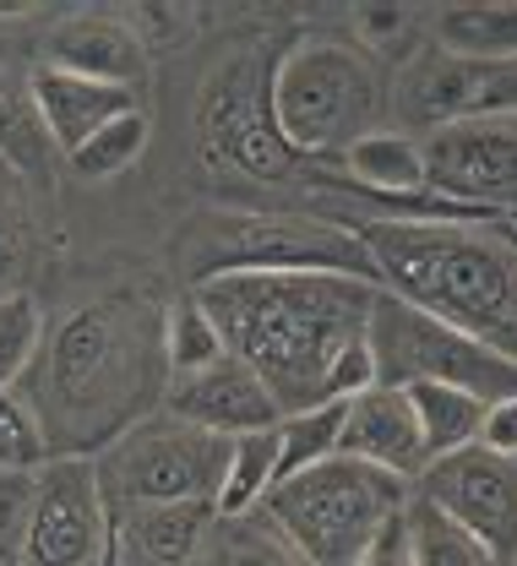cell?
<instances>
[{
    "label": "cell",
    "instance_id": "35",
    "mask_svg": "<svg viewBox=\"0 0 517 566\" xmlns=\"http://www.w3.org/2000/svg\"><path fill=\"white\" fill-rule=\"evenodd\" d=\"M0 566H28L17 551V528H0Z\"/></svg>",
    "mask_w": 517,
    "mask_h": 566
},
{
    "label": "cell",
    "instance_id": "20",
    "mask_svg": "<svg viewBox=\"0 0 517 566\" xmlns=\"http://www.w3.org/2000/svg\"><path fill=\"white\" fill-rule=\"evenodd\" d=\"M436 50L463 61H517V0H474V6H442Z\"/></svg>",
    "mask_w": 517,
    "mask_h": 566
},
{
    "label": "cell",
    "instance_id": "31",
    "mask_svg": "<svg viewBox=\"0 0 517 566\" xmlns=\"http://www.w3.org/2000/svg\"><path fill=\"white\" fill-rule=\"evenodd\" d=\"M22 251H28V208L11 169H0V294H6V279H17Z\"/></svg>",
    "mask_w": 517,
    "mask_h": 566
},
{
    "label": "cell",
    "instance_id": "26",
    "mask_svg": "<svg viewBox=\"0 0 517 566\" xmlns=\"http://www.w3.org/2000/svg\"><path fill=\"white\" fill-rule=\"evenodd\" d=\"M148 137H152V120L148 109H126V115H115L109 126H98L93 137L82 142L72 158V169L82 180H115V175H126L143 153H148Z\"/></svg>",
    "mask_w": 517,
    "mask_h": 566
},
{
    "label": "cell",
    "instance_id": "2",
    "mask_svg": "<svg viewBox=\"0 0 517 566\" xmlns=\"http://www.w3.org/2000/svg\"><path fill=\"white\" fill-rule=\"evenodd\" d=\"M163 300L148 289H115L66 311L50 333L22 398L39 415L50 458H98L137 420L163 409Z\"/></svg>",
    "mask_w": 517,
    "mask_h": 566
},
{
    "label": "cell",
    "instance_id": "28",
    "mask_svg": "<svg viewBox=\"0 0 517 566\" xmlns=\"http://www.w3.org/2000/svg\"><path fill=\"white\" fill-rule=\"evenodd\" d=\"M197 566H305L256 517V512H245V517H219L213 523V534H208V551H202V562Z\"/></svg>",
    "mask_w": 517,
    "mask_h": 566
},
{
    "label": "cell",
    "instance_id": "1",
    "mask_svg": "<svg viewBox=\"0 0 517 566\" xmlns=\"http://www.w3.org/2000/svg\"><path fill=\"white\" fill-rule=\"evenodd\" d=\"M223 349L273 392L278 415L344 403L370 387L376 283L344 273H240L191 289Z\"/></svg>",
    "mask_w": 517,
    "mask_h": 566
},
{
    "label": "cell",
    "instance_id": "34",
    "mask_svg": "<svg viewBox=\"0 0 517 566\" xmlns=\"http://www.w3.org/2000/svg\"><path fill=\"white\" fill-rule=\"evenodd\" d=\"M360 566H409V545H403V512L376 534V545L366 551V562Z\"/></svg>",
    "mask_w": 517,
    "mask_h": 566
},
{
    "label": "cell",
    "instance_id": "10",
    "mask_svg": "<svg viewBox=\"0 0 517 566\" xmlns=\"http://www.w3.org/2000/svg\"><path fill=\"white\" fill-rule=\"evenodd\" d=\"M17 551L28 566H109V501L93 458H50L28 474Z\"/></svg>",
    "mask_w": 517,
    "mask_h": 566
},
{
    "label": "cell",
    "instance_id": "8",
    "mask_svg": "<svg viewBox=\"0 0 517 566\" xmlns=\"http://www.w3.org/2000/svg\"><path fill=\"white\" fill-rule=\"evenodd\" d=\"M229 463V441L208 436L175 415L137 420L115 447L93 458L109 512L131 506H213Z\"/></svg>",
    "mask_w": 517,
    "mask_h": 566
},
{
    "label": "cell",
    "instance_id": "12",
    "mask_svg": "<svg viewBox=\"0 0 517 566\" xmlns=\"http://www.w3.org/2000/svg\"><path fill=\"white\" fill-rule=\"evenodd\" d=\"M409 491L479 539L502 566L517 562V458H496L485 447H463L436 458Z\"/></svg>",
    "mask_w": 517,
    "mask_h": 566
},
{
    "label": "cell",
    "instance_id": "22",
    "mask_svg": "<svg viewBox=\"0 0 517 566\" xmlns=\"http://www.w3.org/2000/svg\"><path fill=\"white\" fill-rule=\"evenodd\" d=\"M409 403H414V420H420V436H425V452L431 463L436 458H452L463 447H479V424H485V403L457 392V387H403Z\"/></svg>",
    "mask_w": 517,
    "mask_h": 566
},
{
    "label": "cell",
    "instance_id": "23",
    "mask_svg": "<svg viewBox=\"0 0 517 566\" xmlns=\"http://www.w3.org/2000/svg\"><path fill=\"white\" fill-rule=\"evenodd\" d=\"M403 545H409V566H502L479 539H468L457 523H446L414 491L403 506Z\"/></svg>",
    "mask_w": 517,
    "mask_h": 566
},
{
    "label": "cell",
    "instance_id": "16",
    "mask_svg": "<svg viewBox=\"0 0 517 566\" xmlns=\"http://www.w3.org/2000/svg\"><path fill=\"white\" fill-rule=\"evenodd\" d=\"M44 66L87 76V82H109L126 93H143L148 82V44L137 39L131 22L109 17V11H76L72 22H61L50 33Z\"/></svg>",
    "mask_w": 517,
    "mask_h": 566
},
{
    "label": "cell",
    "instance_id": "27",
    "mask_svg": "<svg viewBox=\"0 0 517 566\" xmlns=\"http://www.w3.org/2000/svg\"><path fill=\"white\" fill-rule=\"evenodd\" d=\"M44 305L33 289H6L0 294V387H22L33 359L44 349Z\"/></svg>",
    "mask_w": 517,
    "mask_h": 566
},
{
    "label": "cell",
    "instance_id": "36",
    "mask_svg": "<svg viewBox=\"0 0 517 566\" xmlns=\"http://www.w3.org/2000/svg\"><path fill=\"white\" fill-rule=\"evenodd\" d=\"M507 223H513V234H517V212H513V218H507Z\"/></svg>",
    "mask_w": 517,
    "mask_h": 566
},
{
    "label": "cell",
    "instance_id": "11",
    "mask_svg": "<svg viewBox=\"0 0 517 566\" xmlns=\"http://www.w3.org/2000/svg\"><path fill=\"white\" fill-rule=\"evenodd\" d=\"M425 153V191L442 202L485 218L517 212V115L457 120L420 142Z\"/></svg>",
    "mask_w": 517,
    "mask_h": 566
},
{
    "label": "cell",
    "instance_id": "30",
    "mask_svg": "<svg viewBox=\"0 0 517 566\" xmlns=\"http://www.w3.org/2000/svg\"><path fill=\"white\" fill-rule=\"evenodd\" d=\"M50 463V441L39 430V415L17 387H0V480H28Z\"/></svg>",
    "mask_w": 517,
    "mask_h": 566
},
{
    "label": "cell",
    "instance_id": "13",
    "mask_svg": "<svg viewBox=\"0 0 517 566\" xmlns=\"http://www.w3.org/2000/svg\"><path fill=\"white\" fill-rule=\"evenodd\" d=\"M392 98L409 126H425V137L457 120L517 115V61H463L431 44L398 66Z\"/></svg>",
    "mask_w": 517,
    "mask_h": 566
},
{
    "label": "cell",
    "instance_id": "32",
    "mask_svg": "<svg viewBox=\"0 0 517 566\" xmlns=\"http://www.w3.org/2000/svg\"><path fill=\"white\" fill-rule=\"evenodd\" d=\"M479 447L496 458H517V398L485 403V424H479Z\"/></svg>",
    "mask_w": 517,
    "mask_h": 566
},
{
    "label": "cell",
    "instance_id": "17",
    "mask_svg": "<svg viewBox=\"0 0 517 566\" xmlns=\"http://www.w3.org/2000/svg\"><path fill=\"white\" fill-rule=\"evenodd\" d=\"M219 512L213 506H131L109 512V566H197Z\"/></svg>",
    "mask_w": 517,
    "mask_h": 566
},
{
    "label": "cell",
    "instance_id": "9",
    "mask_svg": "<svg viewBox=\"0 0 517 566\" xmlns=\"http://www.w3.org/2000/svg\"><path fill=\"white\" fill-rule=\"evenodd\" d=\"M197 137H202V158L223 175H240V180H289L299 164L295 147L273 126L267 71L251 50L229 55L208 76L202 109H197Z\"/></svg>",
    "mask_w": 517,
    "mask_h": 566
},
{
    "label": "cell",
    "instance_id": "15",
    "mask_svg": "<svg viewBox=\"0 0 517 566\" xmlns=\"http://www.w3.org/2000/svg\"><path fill=\"white\" fill-rule=\"evenodd\" d=\"M338 458L370 463L403 485H414L431 469L425 436L414 420V403L403 387H366L344 403V436H338Z\"/></svg>",
    "mask_w": 517,
    "mask_h": 566
},
{
    "label": "cell",
    "instance_id": "29",
    "mask_svg": "<svg viewBox=\"0 0 517 566\" xmlns=\"http://www.w3.org/2000/svg\"><path fill=\"white\" fill-rule=\"evenodd\" d=\"M344 403H349V398H344ZM344 403H321V409H305V415H284V420H278V480L338 458Z\"/></svg>",
    "mask_w": 517,
    "mask_h": 566
},
{
    "label": "cell",
    "instance_id": "18",
    "mask_svg": "<svg viewBox=\"0 0 517 566\" xmlns=\"http://www.w3.org/2000/svg\"><path fill=\"white\" fill-rule=\"evenodd\" d=\"M28 93H33V109L44 120V137L55 142V153H76L115 115L143 109V93H126V87H109V82H87V76H72V71H55V66L33 71Z\"/></svg>",
    "mask_w": 517,
    "mask_h": 566
},
{
    "label": "cell",
    "instance_id": "6",
    "mask_svg": "<svg viewBox=\"0 0 517 566\" xmlns=\"http://www.w3.org/2000/svg\"><path fill=\"white\" fill-rule=\"evenodd\" d=\"M180 256L191 289L240 273H344L376 283L366 245L355 240L349 223L295 218V212H208L186 229Z\"/></svg>",
    "mask_w": 517,
    "mask_h": 566
},
{
    "label": "cell",
    "instance_id": "7",
    "mask_svg": "<svg viewBox=\"0 0 517 566\" xmlns=\"http://www.w3.org/2000/svg\"><path fill=\"white\" fill-rule=\"evenodd\" d=\"M366 349L370 387H425L431 381V387H457L479 403L517 398V359L463 338L457 327L392 300L387 289H376Z\"/></svg>",
    "mask_w": 517,
    "mask_h": 566
},
{
    "label": "cell",
    "instance_id": "3",
    "mask_svg": "<svg viewBox=\"0 0 517 566\" xmlns=\"http://www.w3.org/2000/svg\"><path fill=\"white\" fill-rule=\"evenodd\" d=\"M376 289L517 359V234L507 218H366Z\"/></svg>",
    "mask_w": 517,
    "mask_h": 566
},
{
    "label": "cell",
    "instance_id": "14",
    "mask_svg": "<svg viewBox=\"0 0 517 566\" xmlns=\"http://www.w3.org/2000/svg\"><path fill=\"white\" fill-rule=\"evenodd\" d=\"M163 415L197 424L208 436H251V430H273L284 420L273 392L256 381V370H245L234 354H223L219 365L197 370V376H175L169 392H163Z\"/></svg>",
    "mask_w": 517,
    "mask_h": 566
},
{
    "label": "cell",
    "instance_id": "21",
    "mask_svg": "<svg viewBox=\"0 0 517 566\" xmlns=\"http://www.w3.org/2000/svg\"><path fill=\"white\" fill-rule=\"evenodd\" d=\"M273 485H278V424H273V430L234 436L213 512H219V517H245V512L262 506V495L273 491Z\"/></svg>",
    "mask_w": 517,
    "mask_h": 566
},
{
    "label": "cell",
    "instance_id": "19",
    "mask_svg": "<svg viewBox=\"0 0 517 566\" xmlns=\"http://www.w3.org/2000/svg\"><path fill=\"white\" fill-rule=\"evenodd\" d=\"M344 180L370 202H409L425 191V153L409 132H366L344 147Z\"/></svg>",
    "mask_w": 517,
    "mask_h": 566
},
{
    "label": "cell",
    "instance_id": "24",
    "mask_svg": "<svg viewBox=\"0 0 517 566\" xmlns=\"http://www.w3.org/2000/svg\"><path fill=\"white\" fill-rule=\"evenodd\" d=\"M50 147L55 142L44 137V120L33 109L28 82H0V164L17 175L50 180Z\"/></svg>",
    "mask_w": 517,
    "mask_h": 566
},
{
    "label": "cell",
    "instance_id": "25",
    "mask_svg": "<svg viewBox=\"0 0 517 566\" xmlns=\"http://www.w3.org/2000/svg\"><path fill=\"white\" fill-rule=\"evenodd\" d=\"M223 354L229 349H223L219 327L208 322V311L197 305V294L186 289L180 300H169V311H163V359H169V381L219 365Z\"/></svg>",
    "mask_w": 517,
    "mask_h": 566
},
{
    "label": "cell",
    "instance_id": "5",
    "mask_svg": "<svg viewBox=\"0 0 517 566\" xmlns=\"http://www.w3.org/2000/svg\"><path fill=\"white\" fill-rule=\"evenodd\" d=\"M267 109L295 158H344L381 115L376 61L344 39H299L267 71Z\"/></svg>",
    "mask_w": 517,
    "mask_h": 566
},
{
    "label": "cell",
    "instance_id": "33",
    "mask_svg": "<svg viewBox=\"0 0 517 566\" xmlns=\"http://www.w3.org/2000/svg\"><path fill=\"white\" fill-rule=\"evenodd\" d=\"M355 17H360V33H366L370 44H387V39H403L409 33V11L403 6H360Z\"/></svg>",
    "mask_w": 517,
    "mask_h": 566
},
{
    "label": "cell",
    "instance_id": "4",
    "mask_svg": "<svg viewBox=\"0 0 517 566\" xmlns=\"http://www.w3.org/2000/svg\"><path fill=\"white\" fill-rule=\"evenodd\" d=\"M409 506V485L355 463L327 458L316 469H299L262 495L256 517L295 551L305 566H360L376 534Z\"/></svg>",
    "mask_w": 517,
    "mask_h": 566
}]
</instances>
